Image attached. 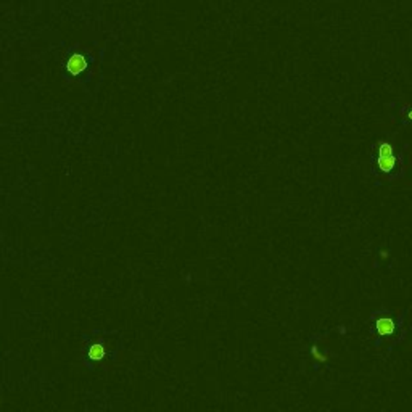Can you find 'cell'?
Returning a JSON list of instances; mask_svg holds the SVG:
<instances>
[{"instance_id":"cell-1","label":"cell","mask_w":412,"mask_h":412,"mask_svg":"<svg viewBox=\"0 0 412 412\" xmlns=\"http://www.w3.org/2000/svg\"><path fill=\"white\" fill-rule=\"evenodd\" d=\"M377 164L383 172H389L396 166V157L393 155V148L388 142H382L380 145H378Z\"/></svg>"},{"instance_id":"cell-2","label":"cell","mask_w":412,"mask_h":412,"mask_svg":"<svg viewBox=\"0 0 412 412\" xmlns=\"http://www.w3.org/2000/svg\"><path fill=\"white\" fill-rule=\"evenodd\" d=\"M85 68H87V61L79 53H74L73 57H70L68 63H66V70H68L73 76L81 74Z\"/></svg>"},{"instance_id":"cell-3","label":"cell","mask_w":412,"mask_h":412,"mask_svg":"<svg viewBox=\"0 0 412 412\" xmlns=\"http://www.w3.org/2000/svg\"><path fill=\"white\" fill-rule=\"evenodd\" d=\"M377 332L380 333V335H392V333L395 332V322L392 319H388V317H380L377 320Z\"/></svg>"},{"instance_id":"cell-4","label":"cell","mask_w":412,"mask_h":412,"mask_svg":"<svg viewBox=\"0 0 412 412\" xmlns=\"http://www.w3.org/2000/svg\"><path fill=\"white\" fill-rule=\"evenodd\" d=\"M87 356H89V359H91V361H102L105 358V348L100 343H95V344H92L91 348H89Z\"/></svg>"},{"instance_id":"cell-5","label":"cell","mask_w":412,"mask_h":412,"mask_svg":"<svg viewBox=\"0 0 412 412\" xmlns=\"http://www.w3.org/2000/svg\"><path fill=\"white\" fill-rule=\"evenodd\" d=\"M311 354H313V358H316L319 362H326V361H327V356H326V354H320L319 350H317L316 346L311 348Z\"/></svg>"},{"instance_id":"cell-6","label":"cell","mask_w":412,"mask_h":412,"mask_svg":"<svg viewBox=\"0 0 412 412\" xmlns=\"http://www.w3.org/2000/svg\"><path fill=\"white\" fill-rule=\"evenodd\" d=\"M407 118H409V119H412V108L407 111Z\"/></svg>"}]
</instances>
